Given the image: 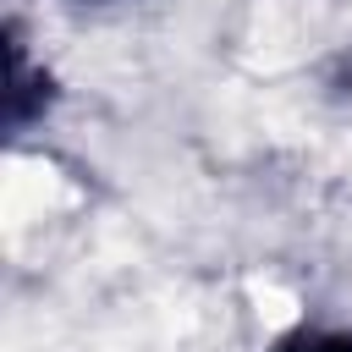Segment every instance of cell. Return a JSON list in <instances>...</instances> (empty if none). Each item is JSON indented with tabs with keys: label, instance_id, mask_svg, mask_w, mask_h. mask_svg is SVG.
Here are the masks:
<instances>
[{
	"label": "cell",
	"instance_id": "6da1fadb",
	"mask_svg": "<svg viewBox=\"0 0 352 352\" xmlns=\"http://www.w3.org/2000/svg\"><path fill=\"white\" fill-rule=\"evenodd\" d=\"M82 6H110V0H82Z\"/></svg>",
	"mask_w": 352,
	"mask_h": 352
}]
</instances>
